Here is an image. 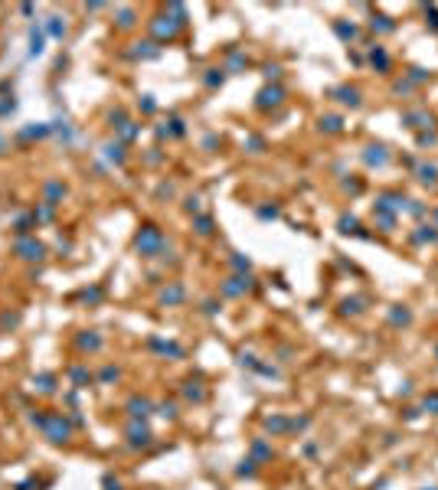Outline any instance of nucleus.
<instances>
[{
  "label": "nucleus",
  "mask_w": 438,
  "mask_h": 490,
  "mask_svg": "<svg viewBox=\"0 0 438 490\" xmlns=\"http://www.w3.org/2000/svg\"><path fill=\"white\" fill-rule=\"evenodd\" d=\"M0 144H3V141H0Z\"/></svg>",
  "instance_id": "2"
},
{
  "label": "nucleus",
  "mask_w": 438,
  "mask_h": 490,
  "mask_svg": "<svg viewBox=\"0 0 438 490\" xmlns=\"http://www.w3.org/2000/svg\"><path fill=\"white\" fill-rule=\"evenodd\" d=\"M49 33H53V36H63L66 26H63V23H49Z\"/></svg>",
  "instance_id": "1"
}]
</instances>
